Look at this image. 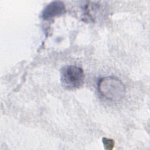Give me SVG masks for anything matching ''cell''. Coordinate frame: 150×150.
Here are the masks:
<instances>
[{"label": "cell", "mask_w": 150, "mask_h": 150, "mask_svg": "<svg viewBox=\"0 0 150 150\" xmlns=\"http://www.w3.org/2000/svg\"><path fill=\"white\" fill-rule=\"evenodd\" d=\"M97 86L100 94L105 99L111 101H120L125 94L124 84L114 76H106L100 79Z\"/></svg>", "instance_id": "obj_1"}, {"label": "cell", "mask_w": 150, "mask_h": 150, "mask_svg": "<svg viewBox=\"0 0 150 150\" xmlns=\"http://www.w3.org/2000/svg\"><path fill=\"white\" fill-rule=\"evenodd\" d=\"M60 81L66 89H77L84 83V71L81 67L75 65L64 66L60 70Z\"/></svg>", "instance_id": "obj_2"}, {"label": "cell", "mask_w": 150, "mask_h": 150, "mask_svg": "<svg viewBox=\"0 0 150 150\" xmlns=\"http://www.w3.org/2000/svg\"><path fill=\"white\" fill-rule=\"evenodd\" d=\"M66 12L65 4L61 1H53L48 4L42 12V18L49 20L56 16L63 15Z\"/></svg>", "instance_id": "obj_3"}, {"label": "cell", "mask_w": 150, "mask_h": 150, "mask_svg": "<svg viewBox=\"0 0 150 150\" xmlns=\"http://www.w3.org/2000/svg\"><path fill=\"white\" fill-rule=\"evenodd\" d=\"M103 142L104 143V145L105 146V149H111L113 148L114 143L113 140L112 139H109L107 138H103Z\"/></svg>", "instance_id": "obj_4"}]
</instances>
